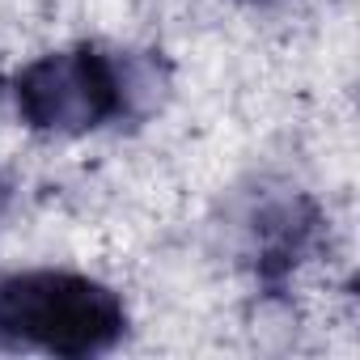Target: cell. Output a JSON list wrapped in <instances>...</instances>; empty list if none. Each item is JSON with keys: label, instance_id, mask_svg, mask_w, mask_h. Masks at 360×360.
<instances>
[{"label": "cell", "instance_id": "1", "mask_svg": "<svg viewBox=\"0 0 360 360\" xmlns=\"http://www.w3.org/2000/svg\"><path fill=\"white\" fill-rule=\"evenodd\" d=\"M123 301L72 271H26L0 280V339L51 356H94L119 343Z\"/></svg>", "mask_w": 360, "mask_h": 360}, {"label": "cell", "instance_id": "3", "mask_svg": "<svg viewBox=\"0 0 360 360\" xmlns=\"http://www.w3.org/2000/svg\"><path fill=\"white\" fill-rule=\"evenodd\" d=\"M0 204H5V178H0Z\"/></svg>", "mask_w": 360, "mask_h": 360}, {"label": "cell", "instance_id": "2", "mask_svg": "<svg viewBox=\"0 0 360 360\" xmlns=\"http://www.w3.org/2000/svg\"><path fill=\"white\" fill-rule=\"evenodd\" d=\"M13 98L30 127L51 136H85L123 110V77L94 47L51 51L22 68Z\"/></svg>", "mask_w": 360, "mask_h": 360}]
</instances>
